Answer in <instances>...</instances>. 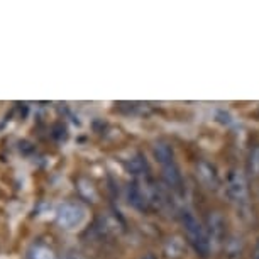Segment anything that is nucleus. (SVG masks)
<instances>
[{
  "label": "nucleus",
  "mask_w": 259,
  "mask_h": 259,
  "mask_svg": "<svg viewBox=\"0 0 259 259\" xmlns=\"http://www.w3.org/2000/svg\"><path fill=\"white\" fill-rule=\"evenodd\" d=\"M163 180L171 192H182L183 190V177L175 163L163 166Z\"/></svg>",
  "instance_id": "nucleus-6"
},
{
  "label": "nucleus",
  "mask_w": 259,
  "mask_h": 259,
  "mask_svg": "<svg viewBox=\"0 0 259 259\" xmlns=\"http://www.w3.org/2000/svg\"><path fill=\"white\" fill-rule=\"evenodd\" d=\"M141 259H158V257H156L153 252H148V254H144V256H141Z\"/></svg>",
  "instance_id": "nucleus-14"
},
{
  "label": "nucleus",
  "mask_w": 259,
  "mask_h": 259,
  "mask_svg": "<svg viewBox=\"0 0 259 259\" xmlns=\"http://www.w3.org/2000/svg\"><path fill=\"white\" fill-rule=\"evenodd\" d=\"M254 257H256V259H259V244H257V246H256V251H254Z\"/></svg>",
  "instance_id": "nucleus-15"
},
{
  "label": "nucleus",
  "mask_w": 259,
  "mask_h": 259,
  "mask_svg": "<svg viewBox=\"0 0 259 259\" xmlns=\"http://www.w3.org/2000/svg\"><path fill=\"white\" fill-rule=\"evenodd\" d=\"M129 171L136 175V177H144L146 171H148V164H146V161L143 158H134L129 163Z\"/></svg>",
  "instance_id": "nucleus-12"
},
{
  "label": "nucleus",
  "mask_w": 259,
  "mask_h": 259,
  "mask_svg": "<svg viewBox=\"0 0 259 259\" xmlns=\"http://www.w3.org/2000/svg\"><path fill=\"white\" fill-rule=\"evenodd\" d=\"M224 247H226V251L229 256H241L242 252V241L241 237L237 236H229L226 239V242H224Z\"/></svg>",
  "instance_id": "nucleus-10"
},
{
  "label": "nucleus",
  "mask_w": 259,
  "mask_h": 259,
  "mask_svg": "<svg viewBox=\"0 0 259 259\" xmlns=\"http://www.w3.org/2000/svg\"><path fill=\"white\" fill-rule=\"evenodd\" d=\"M182 222H183L185 232H187L188 242L192 244L195 252L202 257H207L210 254V249H212L207 229L200 224V221L192 212H190V210H183L182 212Z\"/></svg>",
  "instance_id": "nucleus-1"
},
{
  "label": "nucleus",
  "mask_w": 259,
  "mask_h": 259,
  "mask_svg": "<svg viewBox=\"0 0 259 259\" xmlns=\"http://www.w3.org/2000/svg\"><path fill=\"white\" fill-rule=\"evenodd\" d=\"M87 219V208L78 202H66L60 205L56 212V222L63 229L71 231V229L80 227Z\"/></svg>",
  "instance_id": "nucleus-3"
},
{
  "label": "nucleus",
  "mask_w": 259,
  "mask_h": 259,
  "mask_svg": "<svg viewBox=\"0 0 259 259\" xmlns=\"http://www.w3.org/2000/svg\"><path fill=\"white\" fill-rule=\"evenodd\" d=\"M163 252L168 259H182L185 256V242L180 237H168L163 244Z\"/></svg>",
  "instance_id": "nucleus-7"
},
{
  "label": "nucleus",
  "mask_w": 259,
  "mask_h": 259,
  "mask_svg": "<svg viewBox=\"0 0 259 259\" xmlns=\"http://www.w3.org/2000/svg\"><path fill=\"white\" fill-rule=\"evenodd\" d=\"M197 178L200 180V183L208 190H217L221 187V178H219V173H217V169H215V166L205 159H200L197 163Z\"/></svg>",
  "instance_id": "nucleus-5"
},
{
  "label": "nucleus",
  "mask_w": 259,
  "mask_h": 259,
  "mask_svg": "<svg viewBox=\"0 0 259 259\" xmlns=\"http://www.w3.org/2000/svg\"><path fill=\"white\" fill-rule=\"evenodd\" d=\"M227 195L234 203H237L239 212L242 219L251 215V205H249V187L247 178L241 169H232L227 178Z\"/></svg>",
  "instance_id": "nucleus-2"
},
{
  "label": "nucleus",
  "mask_w": 259,
  "mask_h": 259,
  "mask_svg": "<svg viewBox=\"0 0 259 259\" xmlns=\"http://www.w3.org/2000/svg\"><path fill=\"white\" fill-rule=\"evenodd\" d=\"M153 153H154L156 161H158L161 166L175 163L173 161V156H175L173 148H171L168 143H164V141H158V143L153 146Z\"/></svg>",
  "instance_id": "nucleus-8"
},
{
  "label": "nucleus",
  "mask_w": 259,
  "mask_h": 259,
  "mask_svg": "<svg viewBox=\"0 0 259 259\" xmlns=\"http://www.w3.org/2000/svg\"><path fill=\"white\" fill-rule=\"evenodd\" d=\"M27 257L29 259H58L55 251L48 246H42V244H37V246H32L29 249Z\"/></svg>",
  "instance_id": "nucleus-9"
},
{
  "label": "nucleus",
  "mask_w": 259,
  "mask_h": 259,
  "mask_svg": "<svg viewBox=\"0 0 259 259\" xmlns=\"http://www.w3.org/2000/svg\"><path fill=\"white\" fill-rule=\"evenodd\" d=\"M247 171L251 177H259V146L252 148V151L249 153L247 158Z\"/></svg>",
  "instance_id": "nucleus-11"
},
{
  "label": "nucleus",
  "mask_w": 259,
  "mask_h": 259,
  "mask_svg": "<svg viewBox=\"0 0 259 259\" xmlns=\"http://www.w3.org/2000/svg\"><path fill=\"white\" fill-rule=\"evenodd\" d=\"M78 190H80V193H81L85 198L94 200V202H95L97 193H95L94 185H92V183L89 182V180H80V182H78Z\"/></svg>",
  "instance_id": "nucleus-13"
},
{
  "label": "nucleus",
  "mask_w": 259,
  "mask_h": 259,
  "mask_svg": "<svg viewBox=\"0 0 259 259\" xmlns=\"http://www.w3.org/2000/svg\"><path fill=\"white\" fill-rule=\"evenodd\" d=\"M205 229H207L210 244L221 246V244L226 242V221H224V215L219 210H213V212L208 213L207 227Z\"/></svg>",
  "instance_id": "nucleus-4"
}]
</instances>
